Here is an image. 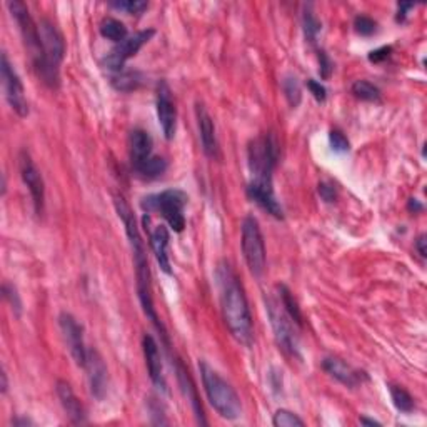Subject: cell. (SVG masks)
<instances>
[{
  "instance_id": "cell-1",
  "label": "cell",
  "mask_w": 427,
  "mask_h": 427,
  "mask_svg": "<svg viewBox=\"0 0 427 427\" xmlns=\"http://www.w3.org/2000/svg\"><path fill=\"white\" fill-rule=\"evenodd\" d=\"M222 317L231 336L242 346L251 347L254 342V322L247 302L246 290L229 262H221L216 270Z\"/></svg>"
},
{
  "instance_id": "cell-2",
  "label": "cell",
  "mask_w": 427,
  "mask_h": 427,
  "mask_svg": "<svg viewBox=\"0 0 427 427\" xmlns=\"http://www.w3.org/2000/svg\"><path fill=\"white\" fill-rule=\"evenodd\" d=\"M114 204H115V211H117L120 221H122V224H124L125 234H127V237H129L130 249H132L140 305H142L144 314L147 315L150 320H152L155 329L160 332V337H162L164 344L169 347V336L166 332V327L162 326V322H160V319L157 315V310H155V307H154L149 262H147V255H145L144 242H142V237H140V234H139V227H137V222H135L134 212L122 196H115Z\"/></svg>"
},
{
  "instance_id": "cell-3",
  "label": "cell",
  "mask_w": 427,
  "mask_h": 427,
  "mask_svg": "<svg viewBox=\"0 0 427 427\" xmlns=\"http://www.w3.org/2000/svg\"><path fill=\"white\" fill-rule=\"evenodd\" d=\"M7 9L17 23L19 32L22 36V42L27 48L28 59H31V64L38 75V79L51 87V89H59L60 75L53 74L51 67L47 65L46 53H43L41 41V32H38V23L33 22L27 6L21 2V0H11V2H7Z\"/></svg>"
},
{
  "instance_id": "cell-4",
  "label": "cell",
  "mask_w": 427,
  "mask_h": 427,
  "mask_svg": "<svg viewBox=\"0 0 427 427\" xmlns=\"http://www.w3.org/2000/svg\"><path fill=\"white\" fill-rule=\"evenodd\" d=\"M199 372H201L204 391L211 406L216 409L222 419L234 421L242 414L241 397L234 387L221 376L216 369H212L206 361L199 362Z\"/></svg>"
},
{
  "instance_id": "cell-5",
  "label": "cell",
  "mask_w": 427,
  "mask_h": 427,
  "mask_svg": "<svg viewBox=\"0 0 427 427\" xmlns=\"http://www.w3.org/2000/svg\"><path fill=\"white\" fill-rule=\"evenodd\" d=\"M247 162H249L251 182L274 184L273 174L279 162V142L274 134H262L251 140L247 147Z\"/></svg>"
},
{
  "instance_id": "cell-6",
  "label": "cell",
  "mask_w": 427,
  "mask_h": 427,
  "mask_svg": "<svg viewBox=\"0 0 427 427\" xmlns=\"http://www.w3.org/2000/svg\"><path fill=\"white\" fill-rule=\"evenodd\" d=\"M187 194L181 189H167L160 194L144 197L140 206L149 212H160V216L166 219L169 227L174 232H182L186 227V216H184V209L187 206Z\"/></svg>"
},
{
  "instance_id": "cell-7",
  "label": "cell",
  "mask_w": 427,
  "mask_h": 427,
  "mask_svg": "<svg viewBox=\"0 0 427 427\" xmlns=\"http://www.w3.org/2000/svg\"><path fill=\"white\" fill-rule=\"evenodd\" d=\"M267 314H269L270 326H273L274 337L278 346L288 354V356H299V326L285 314L279 297L267 299Z\"/></svg>"
},
{
  "instance_id": "cell-8",
  "label": "cell",
  "mask_w": 427,
  "mask_h": 427,
  "mask_svg": "<svg viewBox=\"0 0 427 427\" xmlns=\"http://www.w3.org/2000/svg\"><path fill=\"white\" fill-rule=\"evenodd\" d=\"M241 232V247L246 264L249 267L251 274L254 275V278H260V275L265 273L267 257L264 237H262V231L255 217H244Z\"/></svg>"
},
{
  "instance_id": "cell-9",
  "label": "cell",
  "mask_w": 427,
  "mask_h": 427,
  "mask_svg": "<svg viewBox=\"0 0 427 427\" xmlns=\"http://www.w3.org/2000/svg\"><path fill=\"white\" fill-rule=\"evenodd\" d=\"M0 72H2V84L4 92H6V99L11 105V109L16 112L19 117H27L28 115V102L26 99V90L23 84L19 77L17 70L9 60V56L2 52V62H0Z\"/></svg>"
},
{
  "instance_id": "cell-10",
  "label": "cell",
  "mask_w": 427,
  "mask_h": 427,
  "mask_svg": "<svg viewBox=\"0 0 427 427\" xmlns=\"http://www.w3.org/2000/svg\"><path fill=\"white\" fill-rule=\"evenodd\" d=\"M154 36H155L154 28L135 32L134 36H130L125 38L124 42L117 43L112 51L107 53V56L104 57V65L109 70L115 72V74H117V72H122L125 62H127L129 59H132L134 56H137V52L140 51V48H142Z\"/></svg>"
},
{
  "instance_id": "cell-11",
  "label": "cell",
  "mask_w": 427,
  "mask_h": 427,
  "mask_svg": "<svg viewBox=\"0 0 427 427\" xmlns=\"http://www.w3.org/2000/svg\"><path fill=\"white\" fill-rule=\"evenodd\" d=\"M38 32H41V41L43 53H46L47 65L51 67L53 74L60 75L59 69L65 56L64 36H62V32L57 28L56 23L48 21V19H42V21L38 22Z\"/></svg>"
},
{
  "instance_id": "cell-12",
  "label": "cell",
  "mask_w": 427,
  "mask_h": 427,
  "mask_svg": "<svg viewBox=\"0 0 427 427\" xmlns=\"http://www.w3.org/2000/svg\"><path fill=\"white\" fill-rule=\"evenodd\" d=\"M19 172H21L22 182L26 184L28 192H31L33 211L37 216H42L43 206H46V184H43L42 174L33 164L27 150H21V154H19Z\"/></svg>"
},
{
  "instance_id": "cell-13",
  "label": "cell",
  "mask_w": 427,
  "mask_h": 427,
  "mask_svg": "<svg viewBox=\"0 0 427 427\" xmlns=\"http://www.w3.org/2000/svg\"><path fill=\"white\" fill-rule=\"evenodd\" d=\"M155 110H157L159 125L162 129L164 137L167 140H172L177 129V109L172 97V90L166 80H160L157 84Z\"/></svg>"
},
{
  "instance_id": "cell-14",
  "label": "cell",
  "mask_w": 427,
  "mask_h": 427,
  "mask_svg": "<svg viewBox=\"0 0 427 427\" xmlns=\"http://www.w3.org/2000/svg\"><path fill=\"white\" fill-rule=\"evenodd\" d=\"M59 327L62 331V336H64L65 346L69 349L72 359H74L77 366L84 367L87 351H89L84 342V329H82L80 324L77 322L74 315L69 312H62L59 315Z\"/></svg>"
},
{
  "instance_id": "cell-15",
  "label": "cell",
  "mask_w": 427,
  "mask_h": 427,
  "mask_svg": "<svg viewBox=\"0 0 427 427\" xmlns=\"http://www.w3.org/2000/svg\"><path fill=\"white\" fill-rule=\"evenodd\" d=\"M84 369L87 371V379H89L90 392L97 401H102L105 397L107 384H109V372L104 359L95 349L87 351V359Z\"/></svg>"
},
{
  "instance_id": "cell-16",
  "label": "cell",
  "mask_w": 427,
  "mask_h": 427,
  "mask_svg": "<svg viewBox=\"0 0 427 427\" xmlns=\"http://www.w3.org/2000/svg\"><path fill=\"white\" fill-rule=\"evenodd\" d=\"M196 115H197V125H199V134H201V142H202V150L209 159L217 160L221 157V149L219 142H217L216 135V125L211 114L207 112V109L204 104L197 102L196 105Z\"/></svg>"
},
{
  "instance_id": "cell-17",
  "label": "cell",
  "mask_w": 427,
  "mask_h": 427,
  "mask_svg": "<svg viewBox=\"0 0 427 427\" xmlns=\"http://www.w3.org/2000/svg\"><path fill=\"white\" fill-rule=\"evenodd\" d=\"M247 196L251 201H254L260 209H264L267 214L275 217V219H284V211L280 206L278 197L274 194V184H257L249 182L247 186Z\"/></svg>"
},
{
  "instance_id": "cell-18",
  "label": "cell",
  "mask_w": 427,
  "mask_h": 427,
  "mask_svg": "<svg viewBox=\"0 0 427 427\" xmlns=\"http://www.w3.org/2000/svg\"><path fill=\"white\" fill-rule=\"evenodd\" d=\"M322 369L329 376L334 377L337 382H341L346 387H356L362 384V379L367 381V374L357 371L349 366L347 362H344L339 357H326L322 361Z\"/></svg>"
},
{
  "instance_id": "cell-19",
  "label": "cell",
  "mask_w": 427,
  "mask_h": 427,
  "mask_svg": "<svg viewBox=\"0 0 427 427\" xmlns=\"http://www.w3.org/2000/svg\"><path fill=\"white\" fill-rule=\"evenodd\" d=\"M142 351H144L145 364H147L150 381H152L159 389L166 391V379H164V374H162V356H160L159 344L155 342V339L150 336V334H144Z\"/></svg>"
},
{
  "instance_id": "cell-20",
  "label": "cell",
  "mask_w": 427,
  "mask_h": 427,
  "mask_svg": "<svg viewBox=\"0 0 427 427\" xmlns=\"http://www.w3.org/2000/svg\"><path fill=\"white\" fill-rule=\"evenodd\" d=\"M57 397H59L62 407H64L67 417L74 424H84L85 422V409L79 401V397L75 396V392L72 391L70 384L67 381H57L56 384Z\"/></svg>"
},
{
  "instance_id": "cell-21",
  "label": "cell",
  "mask_w": 427,
  "mask_h": 427,
  "mask_svg": "<svg viewBox=\"0 0 427 427\" xmlns=\"http://www.w3.org/2000/svg\"><path fill=\"white\" fill-rule=\"evenodd\" d=\"M169 241H171V234L169 229L164 224L155 226V229L150 232V249H152L155 260L160 269L164 270L167 275L172 274L171 269V259H169Z\"/></svg>"
},
{
  "instance_id": "cell-22",
  "label": "cell",
  "mask_w": 427,
  "mask_h": 427,
  "mask_svg": "<svg viewBox=\"0 0 427 427\" xmlns=\"http://www.w3.org/2000/svg\"><path fill=\"white\" fill-rule=\"evenodd\" d=\"M176 372H177V381H179V386H181L182 394L186 396V399L189 402H191L194 414H196V417H197V422H199V424L206 426L207 421H206V417H204V411H202L201 401H199L197 389H196V386H194L192 377L189 376L187 369L184 367L181 359H177V361H176Z\"/></svg>"
},
{
  "instance_id": "cell-23",
  "label": "cell",
  "mask_w": 427,
  "mask_h": 427,
  "mask_svg": "<svg viewBox=\"0 0 427 427\" xmlns=\"http://www.w3.org/2000/svg\"><path fill=\"white\" fill-rule=\"evenodd\" d=\"M152 137L147 130L135 129L130 134V162H132V169L140 166L144 160H147L152 155Z\"/></svg>"
},
{
  "instance_id": "cell-24",
  "label": "cell",
  "mask_w": 427,
  "mask_h": 427,
  "mask_svg": "<svg viewBox=\"0 0 427 427\" xmlns=\"http://www.w3.org/2000/svg\"><path fill=\"white\" fill-rule=\"evenodd\" d=\"M132 171L144 181H154V179L160 177L167 171V160L159 157V155H150L147 160H144L140 166L134 167Z\"/></svg>"
},
{
  "instance_id": "cell-25",
  "label": "cell",
  "mask_w": 427,
  "mask_h": 427,
  "mask_svg": "<svg viewBox=\"0 0 427 427\" xmlns=\"http://www.w3.org/2000/svg\"><path fill=\"white\" fill-rule=\"evenodd\" d=\"M275 290H278V297L280 300V304H283L285 314H288L299 327H302V312H300L297 300L294 299V294L290 292L288 285L284 284H279L278 288H275Z\"/></svg>"
},
{
  "instance_id": "cell-26",
  "label": "cell",
  "mask_w": 427,
  "mask_h": 427,
  "mask_svg": "<svg viewBox=\"0 0 427 427\" xmlns=\"http://www.w3.org/2000/svg\"><path fill=\"white\" fill-rule=\"evenodd\" d=\"M99 31H100L102 37L109 38V41H112L115 43L124 42L125 38L129 37L127 27H125L122 22L117 21V19H114V17H105L104 21L100 22Z\"/></svg>"
},
{
  "instance_id": "cell-27",
  "label": "cell",
  "mask_w": 427,
  "mask_h": 427,
  "mask_svg": "<svg viewBox=\"0 0 427 427\" xmlns=\"http://www.w3.org/2000/svg\"><path fill=\"white\" fill-rule=\"evenodd\" d=\"M389 392H391L392 404L396 406L397 411L404 412V414H409V412L414 411V399H412V396L404 389V387L389 384Z\"/></svg>"
},
{
  "instance_id": "cell-28",
  "label": "cell",
  "mask_w": 427,
  "mask_h": 427,
  "mask_svg": "<svg viewBox=\"0 0 427 427\" xmlns=\"http://www.w3.org/2000/svg\"><path fill=\"white\" fill-rule=\"evenodd\" d=\"M140 82H142V79H140L139 72H132V70L124 72L122 70V72H117V74L112 75V85L120 92H130V90L139 89Z\"/></svg>"
},
{
  "instance_id": "cell-29",
  "label": "cell",
  "mask_w": 427,
  "mask_h": 427,
  "mask_svg": "<svg viewBox=\"0 0 427 427\" xmlns=\"http://www.w3.org/2000/svg\"><path fill=\"white\" fill-rule=\"evenodd\" d=\"M354 97L361 99L364 102H379L381 100V90L376 85L371 84L369 80H356L351 87Z\"/></svg>"
},
{
  "instance_id": "cell-30",
  "label": "cell",
  "mask_w": 427,
  "mask_h": 427,
  "mask_svg": "<svg viewBox=\"0 0 427 427\" xmlns=\"http://www.w3.org/2000/svg\"><path fill=\"white\" fill-rule=\"evenodd\" d=\"M283 90L290 107H297L300 104V100H302V90H300L297 77L285 75L283 80Z\"/></svg>"
},
{
  "instance_id": "cell-31",
  "label": "cell",
  "mask_w": 427,
  "mask_h": 427,
  "mask_svg": "<svg viewBox=\"0 0 427 427\" xmlns=\"http://www.w3.org/2000/svg\"><path fill=\"white\" fill-rule=\"evenodd\" d=\"M109 6L129 14V16H142L149 9V2H144V0H117V2H110Z\"/></svg>"
},
{
  "instance_id": "cell-32",
  "label": "cell",
  "mask_w": 427,
  "mask_h": 427,
  "mask_svg": "<svg viewBox=\"0 0 427 427\" xmlns=\"http://www.w3.org/2000/svg\"><path fill=\"white\" fill-rule=\"evenodd\" d=\"M273 426L275 427H302L305 422L297 414L288 409H279L273 417Z\"/></svg>"
},
{
  "instance_id": "cell-33",
  "label": "cell",
  "mask_w": 427,
  "mask_h": 427,
  "mask_svg": "<svg viewBox=\"0 0 427 427\" xmlns=\"http://www.w3.org/2000/svg\"><path fill=\"white\" fill-rule=\"evenodd\" d=\"M302 26H304L305 38H307L310 43H314L315 38H317V36H319L320 28H322V26H320V21L314 16V12H310V11L304 12Z\"/></svg>"
},
{
  "instance_id": "cell-34",
  "label": "cell",
  "mask_w": 427,
  "mask_h": 427,
  "mask_svg": "<svg viewBox=\"0 0 427 427\" xmlns=\"http://www.w3.org/2000/svg\"><path fill=\"white\" fill-rule=\"evenodd\" d=\"M354 28H356L359 36L371 37L377 31V22L367 16H357L354 19Z\"/></svg>"
},
{
  "instance_id": "cell-35",
  "label": "cell",
  "mask_w": 427,
  "mask_h": 427,
  "mask_svg": "<svg viewBox=\"0 0 427 427\" xmlns=\"http://www.w3.org/2000/svg\"><path fill=\"white\" fill-rule=\"evenodd\" d=\"M329 144H331V149L334 152H339V154L349 152V149H351L349 139L344 135L342 130L339 129H332L331 132H329Z\"/></svg>"
},
{
  "instance_id": "cell-36",
  "label": "cell",
  "mask_w": 427,
  "mask_h": 427,
  "mask_svg": "<svg viewBox=\"0 0 427 427\" xmlns=\"http://www.w3.org/2000/svg\"><path fill=\"white\" fill-rule=\"evenodd\" d=\"M2 292H4V297H6V300H9V304H11V307L14 312H16V315H21L22 300H21V295L17 292L16 285L6 283L2 285Z\"/></svg>"
},
{
  "instance_id": "cell-37",
  "label": "cell",
  "mask_w": 427,
  "mask_h": 427,
  "mask_svg": "<svg viewBox=\"0 0 427 427\" xmlns=\"http://www.w3.org/2000/svg\"><path fill=\"white\" fill-rule=\"evenodd\" d=\"M317 192L324 202L332 204L337 201V189L331 182H320L317 186Z\"/></svg>"
},
{
  "instance_id": "cell-38",
  "label": "cell",
  "mask_w": 427,
  "mask_h": 427,
  "mask_svg": "<svg viewBox=\"0 0 427 427\" xmlns=\"http://www.w3.org/2000/svg\"><path fill=\"white\" fill-rule=\"evenodd\" d=\"M317 57H319V74H320V79L327 80L329 77H331L332 70H334V64H332L331 57H329L327 53L324 52V51H320Z\"/></svg>"
},
{
  "instance_id": "cell-39",
  "label": "cell",
  "mask_w": 427,
  "mask_h": 427,
  "mask_svg": "<svg viewBox=\"0 0 427 427\" xmlns=\"http://www.w3.org/2000/svg\"><path fill=\"white\" fill-rule=\"evenodd\" d=\"M307 89L310 90V94H312V97H314L315 100L319 102V104L326 102V99H327V90H326V87L320 84V82L314 80V79H309L307 80Z\"/></svg>"
},
{
  "instance_id": "cell-40",
  "label": "cell",
  "mask_w": 427,
  "mask_h": 427,
  "mask_svg": "<svg viewBox=\"0 0 427 427\" xmlns=\"http://www.w3.org/2000/svg\"><path fill=\"white\" fill-rule=\"evenodd\" d=\"M391 52H392V47L391 46L379 47V48H376V51L369 52V60H371L372 64H381V62H384V60L389 59Z\"/></svg>"
},
{
  "instance_id": "cell-41",
  "label": "cell",
  "mask_w": 427,
  "mask_h": 427,
  "mask_svg": "<svg viewBox=\"0 0 427 427\" xmlns=\"http://www.w3.org/2000/svg\"><path fill=\"white\" fill-rule=\"evenodd\" d=\"M414 9V4H406V2H399L397 4V22H404L407 17V12Z\"/></svg>"
},
{
  "instance_id": "cell-42",
  "label": "cell",
  "mask_w": 427,
  "mask_h": 427,
  "mask_svg": "<svg viewBox=\"0 0 427 427\" xmlns=\"http://www.w3.org/2000/svg\"><path fill=\"white\" fill-rule=\"evenodd\" d=\"M426 234H421L419 237H417V241H416V249H417V252H419V255L422 257V259H426V255H427V247H426Z\"/></svg>"
},
{
  "instance_id": "cell-43",
  "label": "cell",
  "mask_w": 427,
  "mask_h": 427,
  "mask_svg": "<svg viewBox=\"0 0 427 427\" xmlns=\"http://www.w3.org/2000/svg\"><path fill=\"white\" fill-rule=\"evenodd\" d=\"M407 209H409L411 212L417 214V212H421L424 207H422V204L419 201H417V199H411L409 204H407Z\"/></svg>"
},
{
  "instance_id": "cell-44",
  "label": "cell",
  "mask_w": 427,
  "mask_h": 427,
  "mask_svg": "<svg viewBox=\"0 0 427 427\" xmlns=\"http://www.w3.org/2000/svg\"><path fill=\"white\" fill-rule=\"evenodd\" d=\"M14 426H19V427H23V426H33V422L31 419H27V417H19V419L12 421Z\"/></svg>"
},
{
  "instance_id": "cell-45",
  "label": "cell",
  "mask_w": 427,
  "mask_h": 427,
  "mask_svg": "<svg viewBox=\"0 0 427 427\" xmlns=\"http://www.w3.org/2000/svg\"><path fill=\"white\" fill-rule=\"evenodd\" d=\"M0 377H2V392L6 394L7 389H9V382H7V374L6 371H2V374H0Z\"/></svg>"
},
{
  "instance_id": "cell-46",
  "label": "cell",
  "mask_w": 427,
  "mask_h": 427,
  "mask_svg": "<svg viewBox=\"0 0 427 427\" xmlns=\"http://www.w3.org/2000/svg\"><path fill=\"white\" fill-rule=\"evenodd\" d=\"M361 424H364V426H381V422H377L374 419H367V417H361Z\"/></svg>"
}]
</instances>
